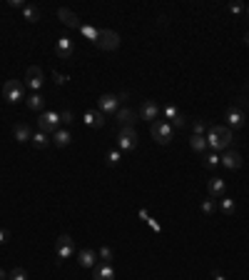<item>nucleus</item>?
<instances>
[{
  "label": "nucleus",
  "mask_w": 249,
  "mask_h": 280,
  "mask_svg": "<svg viewBox=\"0 0 249 280\" xmlns=\"http://www.w3.org/2000/svg\"><path fill=\"white\" fill-rule=\"evenodd\" d=\"M207 145H209V150H214V153H224V150L232 145V130H229L227 125H212V128L207 130Z\"/></svg>",
  "instance_id": "nucleus-1"
},
{
  "label": "nucleus",
  "mask_w": 249,
  "mask_h": 280,
  "mask_svg": "<svg viewBox=\"0 0 249 280\" xmlns=\"http://www.w3.org/2000/svg\"><path fill=\"white\" fill-rule=\"evenodd\" d=\"M3 98L8 100V103H20V100H25V85L20 83V80H5V85H3Z\"/></svg>",
  "instance_id": "nucleus-2"
},
{
  "label": "nucleus",
  "mask_w": 249,
  "mask_h": 280,
  "mask_svg": "<svg viewBox=\"0 0 249 280\" xmlns=\"http://www.w3.org/2000/svg\"><path fill=\"white\" fill-rule=\"evenodd\" d=\"M38 128H40L43 133H58V130H60V113H55V110H45V113H40V118H38Z\"/></svg>",
  "instance_id": "nucleus-3"
},
{
  "label": "nucleus",
  "mask_w": 249,
  "mask_h": 280,
  "mask_svg": "<svg viewBox=\"0 0 249 280\" xmlns=\"http://www.w3.org/2000/svg\"><path fill=\"white\" fill-rule=\"evenodd\" d=\"M172 135H175V128H172L167 120H155V123H152V138L157 140L160 145L172 143Z\"/></svg>",
  "instance_id": "nucleus-4"
},
{
  "label": "nucleus",
  "mask_w": 249,
  "mask_h": 280,
  "mask_svg": "<svg viewBox=\"0 0 249 280\" xmlns=\"http://www.w3.org/2000/svg\"><path fill=\"white\" fill-rule=\"evenodd\" d=\"M117 148L122 153H130V150L137 148V133H135V128H120V133H117Z\"/></svg>",
  "instance_id": "nucleus-5"
},
{
  "label": "nucleus",
  "mask_w": 249,
  "mask_h": 280,
  "mask_svg": "<svg viewBox=\"0 0 249 280\" xmlns=\"http://www.w3.org/2000/svg\"><path fill=\"white\" fill-rule=\"evenodd\" d=\"M224 120H227V128L232 130V128H244V123H247V118H244V110L239 108V105H232V108H227V115H224Z\"/></svg>",
  "instance_id": "nucleus-6"
},
{
  "label": "nucleus",
  "mask_w": 249,
  "mask_h": 280,
  "mask_svg": "<svg viewBox=\"0 0 249 280\" xmlns=\"http://www.w3.org/2000/svg\"><path fill=\"white\" fill-rule=\"evenodd\" d=\"M43 83H45L43 70L38 68V65H30V68H28V73H25V88H30L33 93H38V90L43 88Z\"/></svg>",
  "instance_id": "nucleus-7"
},
{
  "label": "nucleus",
  "mask_w": 249,
  "mask_h": 280,
  "mask_svg": "<svg viewBox=\"0 0 249 280\" xmlns=\"http://www.w3.org/2000/svg\"><path fill=\"white\" fill-rule=\"evenodd\" d=\"M95 45L102 48V50H117V48H120V35H117L115 30H102V33H100V40H97Z\"/></svg>",
  "instance_id": "nucleus-8"
},
{
  "label": "nucleus",
  "mask_w": 249,
  "mask_h": 280,
  "mask_svg": "<svg viewBox=\"0 0 249 280\" xmlns=\"http://www.w3.org/2000/svg\"><path fill=\"white\" fill-rule=\"evenodd\" d=\"M242 163H244V158H242L237 150H224V153L219 155V165H224L227 170H239Z\"/></svg>",
  "instance_id": "nucleus-9"
},
{
  "label": "nucleus",
  "mask_w": 249,
  "mask_h": 280,
  "mask_svg": "<svg viewBox=\"0 0 249 280\" xmlns=\"http://www.w3.org/2000/svg\"><path fill=\"white\" fill-rule=\"evenodd\" d=\"M97 110H100L102 115H115V113L120 110V98H117V95H110V93H107V95H102V98H100V108H97Z\"/></svg>",
  "instance_id": "nucleus-10"
},
{
  "label": "nucleus",
  "mask_w": 249,
  "mask_h": 280,
  "mask_svg": "<svg viewBox=\"0 0 249 280\" xmlns=\"http://www.w3.org/2000/svg\"><path fill=\"white\" fill-rule=\"evenodd\" d=\"M55 253H58V260H67V258L75 253V240H72L70 235H60V238H58Z\"/></svg>",
  "instance_id": "nucleus-11"
},
{
  "label": "nucleus",
  "mask_w": 249,
  "mask_h": 280,
  "mask_svg": "<svg viewBox=\"0 0 249 280\" xmlns=\"http://www.w3.org/2000/svg\"><path fill=\"white\" fill-rule=\"evenodd\" d=\"M160 113H162V108H160L155 100H145L142 108H140V115H142V120H147V123H155V120L160 118Z\"/></svg>",
  "instance_id": "nucleus-12"
},
{
  "label": "nucleus",
  "mask_w": 249,
  "mask_h": 280,
  "mask_svg": "<svg viewBox=\"0 0 249 280\" xmlns=\"http://www.w3.org/2000/svg\"><path fill=\"white\" fill-rule=\"evenodd\" d=\"M55 53H58V58H60V60H70V58H72V53H75V45H72V40H70L67 35L58 40V45H55Z\"/></svg>",
  "instance_id": "nucleus-13"
},
{
  "label": "nucleus",
  "mask_w": 249,
  "mask_h": 280,
  "mask_svg": "<svg viewBox=\"0 0 249 280\" xmlns=\"http://www.w3.org/2000/svg\"><path fill=\"white\" fill-rule=\"evenodd\" d=\"M92 280H115V268L112 263H100L92 268Z\"/></svg>",
  "instance_id": "nucleus-14"
},
{
  "label": "nucleus",
  "mask_w": 249,
  "mask_h": 280,
  "mask_svg": "<svg viewBox=\"0 0 249 280\" xmlns=\"http://www.w3.org/2000/svg\"><path fill=\"white\" fill-rule=\"evenodd\" d=\"M224 190H227V183L222 180V178H212L209 183H207V193H209V198H224Z\"/></svg>",
  "instance_id": "nucleus-15"
},
{
  "label": "nucleus",
  "mask_w": 249,
  "mask_h": 280,
  "mask_svg": "<svg viewBox=\"0 0 249 280\" xmlns=\"http://www.w3.org/2000/svg\"><path fill=\"white\" fill-rule=\"evenodd\" d=\"M58 18H60L67 28H77V30H80V25H82V23H80V18H77L72 10H67V8H60V10H58Z\"/></svg>",
  "instance_id": "nucleus-16"
},
{
  "label": "nucleus",
  "mask_w": 249,
  "mask_h": 280,
  "mask_svg": "<svg viewBox=\"0 0 249 280\" xmlns=\"http://www.w3.org/2000/svg\"><path fill=\"white\" fill-rule=\"evenodd\" d=\"M115 118H117L120 128H132V125H135V113H132L130 108H120V110L115 113Z\"/></svg>",
  "instance_id": "nucleus-17"
},
{
  "label": "nucleus",
  "mask_w": 249,
  "mask_h": 280,
  "mask_svg": "<svg viewBox=\"0 0 249 280\" xmlns=\"http://www.w3.org/2000/svg\"><path fill=\"white\" fill-rule=\"evenodd\" d=\"M85 123L90 128H102L105 125V115L100 110H85Z\"/></svg>",
  "instance_id": "nucleus-18"
},
{
  "label": "nucleus",
  "mask_w": 249,
  "mask_h": 280,
  "mask_svg": "<svg viewBox=\"0 0 249 280\" xmlns=\"http://www.w3.org/2000/svg\"><path fill=\"white\" fill-rule=\"evenodd\" d=\"M13 133H15V140H18V143H28V140H33V130H30L28 123H18Z\"/></svg>",
  "instance_id": "nucleus-19"
},
{
  "label": "nucleus",
  "mask_w": 249,
  "mask_h": 280,
  "mask_svg": "<svg viewBox=\"0 0 249 280\" xmlns=\"http://www.w3.org/2000/svg\"><path fill=\"white\" fill-rule=\"evenodd\" d=\"M77 263H80V268H95V250H90V248L80 250Z\"/></svg>",
  "instance_id": "nucleus-20"
},
{
  "label": "nucleus",
  "mask_w": 249,
  "mask_h": 280,
  "mask_svg": "<svg viewBox=\"0 0 249 280\" xmlns=\"http://www.w3.org/2000/svg\"><path fill=\"white\" fill-rule=\"evenodd\" d=\"M80 33H82V38L85 40H92V43H97L100 40V28H95V25H80Z\"/></svg>",
  "instance_id": "nucleus-21"
},
{
  "label": "nucleus",
  "mask_w": 249,
  "mask_h": 280,
  "mask_svg": "<svg viewBox=\"0 0 249 280\" xmlns=\"http://www.w3.org/2000/svg\"><path fill=\"white\" fill-rule=\"evenodd\" d=\"M189 145H192L194 153H202V155L209 150V145H207V138H204V135H192V138H189Z\"/></svg>",
  "instance_id": "nucleus-22"
},
{
  "label": "nucleus",
  "mask_w": 249,
  "mask_h": 280,
  "mask_svg": "<svg viewBox=\"0 0 249 280\" xmlns=\"http://www.w3.org/2000/svg\"><path fill=\"white\" fill-rule=\"evenodd\" d=\"M40 15H43V13H40L38 5H25V8H23V18H25L28 23H38Z\"/></svg>",
  "instance_id": "nucleus-23"
},
{
  "label": "nucleus",
  "mask_w": 249,
  "mask_h": 280,
  "mask_svg": "<svg viewBox=\"0 0 249 280\" xmlns=\"http://www.w3.org/2000/svg\"><path fill=\"white\" fill-rule=\"evenodd\" d=\"M25 105H28L30 110H43V108H45V100H43L40 93H33V95L25 98Z\"/></svg>",
  "instance_id": "nucleus-24"
},
{
  "label": "nucleus",
  "mask_w": 249,
  "mask_h": 280,
  "mask_svg": "<svg viewBox=\"0 0 249 280\" xmlns=\"http://www.w3.org/2000/svg\"><path fill=\"white\" fill-rule=\"evenodd\" d=\"M217 208L222 210L224 215H234V210H237V203H234L232 198H227V195H224V198H219V203H217Z\"/></svg>",
  "instance_id": "nucleus-25"
},
{
  "label": "nucleus",
  "mask_w": 249,
  "mask_h": 280,
  "mask_svg": "<svg viewBox=\"0 0 249 280\" xmlns=\"http://www.w3.org/2000/svg\"><path fill=\"white\" fill-rule=\"evenodd\" d=\"M120 160H122V150H120V148L107 150V155H105V163H107V165H117Z\"/></svg>",
  "instance_id": "nucleus-26"
},
{
  "label": "nucleus",
  "mask_w": 249,
  "mask_h": 280,
  "mask_svg": "<svg viewBox=\"0 0 249 280\" xmlns=\"http://www.w3.org/2000/svg\"><path fill=\"white\" fill-rule=\"evenodd\" d=\"M219 165V153H214V150H207L204 153V168H217Z\"/></svg>",
  "instance_id": "nucleus-27"
},
{
  "label": "nucleus",
  "mask_w": 249,
  "mask_h": 280,
  "mask_svg": "<svg viewBox=\"0 0 249 280\" xmlns=\"http://www.w3.org/2000/svg\"><path fill=\"white\" fill-rule=\"evenodd\" d=\"M70 140H72V138H70V133H67V130H58V133H53V143H55V145H60V148H65Z\"/></svg>",
  "instance_id": "nucleus-28"
},
{
  "label": "nucleus",
  "mask_w": 249,
  "mask_h": 280,
  "mask_svg": "<svg viewBox=\"0 0 249 280\" xmlns=\"http://www.w3.org/2000/svg\"><path fill=\"white\" fill-rule=\"evenodd\" d=\"M35 148H45L50 140H48V133H43V130H38V133H33V140H30Z\"/></svg>",
  "instance_id": "nucleus-29"
},
{
  "label": "nucleus",
  "mask_w": 249,
  "mask_h": 280,
  "mask_svg": "<svg viewBox=\"0 0 249 280\" xmlns=\"http://www.w3.org/2000/svg\"><path fill=\"white\" fill-rule=\"evenodd\" d=\"M162 115H165V120H175V118L180 115V108H177V105H165V108H162Z\"/></svg>",
  "instance_id": "nucleus-30"
},
{
  "label": "nucleus",
  "mask_w": 249,
  "mask_h": 280,
  "mask_svg": "<svg viewBox=\"0 0 249 280\" xmlns=\"http://www.w3.org/2000/svg\"><path fill=\"white\" fill-rule=\"evenodd\" d=\"M214 210H217V200H214V198H207V200H202V213H204V215H212Z\"/></svg>",
  "instance_id": "nucleus-31"
},
{
  "label": "nucleus",
  "mask_w": 249,
  "mask_h": 280,
  "mask_svg": "<svg viewBox=\"0 0 249 280\" xmlns=\"http://www.w3.org/2000/svg\"><path fill=\"white\" fill-rule=\"evenodd\" d=\"M192 130H194L192 135H204L209 128H207V123H204V120H194V123H192Z\"/></svg>",
  "instance_id": "nucleus-32"
},
{
  "label": "nucleus",
  "mask_w": 249,
  "mask_h": 280,
  "mask_svg": "<svg viewBox=\"0 0 249 280\" xmlns=\"http://www.w3.org/2000/svg\"><path fill=\"white\" fill-rule=\"evenodd\" d=\"M8 280H28V275H25L23 268H13V270L8 273Z\"/></svg>",
  "instance_id": "nucleus-33"
},
{
  "label": "nucleus",
  "mask_w": 249,
  "mask_h": 280,
  "mask_svg": "<svg viewBox=\"0 0 249 280\" xmlns=\"http://www.w3.org/2000/svg\"><path fill=\"white\" fill-rule=\"evenodd\" d=\"M100 258H102V263H112V248L102 245V248H100Z\"/></svg>",
  "instance_id": "nucleus-34"
},
{
  "label": "nucleus",
  "mask_w": 249,
  "mask_h": 280,
  "mask_svg": "<svg viewBox=\"0 0 249 280\" xmlns=\"http://www.w3.org/2000/svg\"><path fill=\"white\" fill-rule=\"evenodd\" d=\"M185 115H182V113H180V115H177V118H175V120H172V123H170V125H172V128H175V130H182V128H185Z\"/></svg>",
  "instance_id": "nucleus-35"
},
{
  "label": "nucleus",
  "mask_w": 249,
  "mask_h": 280,
  "mask_svg": "<svg viewBox=\"0 0 249 280\" xmlns=\"http://www.w3.org/2000/svg\"><path fill=\"white\" fill-rule=\"evenodd\" d=\"M60 123H65V125H67V123H72V110H62V113H60Z\"/></svg>",
  "instance_id": "nucleus-36"
},
{
  "label": "nucleus",
  "mask_w": 249,
  "mask_h": 280,
  "mask_svg": "<svg viewBox=\"0 0 249 280\" xmlns=\"http://www.w3.org/2000/svg\"><path fill=\"white\" fill-rule=\"evenodd\" d=\"M53 78H55V83H58V85L67 83V75H62V73H58V70H53Z\"/></svg>",
  "instance_id": "nucleus-37"
},
{
  "label": "nucleus",
  "mask_w": 249,
  "mask_h": 280,
  "mask_svg": "<svg viewBox=\"0 0 249 280\" xmlns=\"http://www.w3.org/2000/svg\"><path fill=\"white\" fill-rule=\"evenodd\" d=\"M229 13H232V15H239V13H244V5H239V3H237V5H229Z\"/></svg>",
  "instance_id": "nucleus-38"
},
{
  "label": "nucleus",
  "mask_w": 249,
  "mask_h": 280,
  "mask_svg": "<svg viewBox=\"0 0 249 280\" xmlns=\"http://www.w3.org/2000/svg\"><path fill=\"white\" fill-rule=\"evenodd\" d=\"M8 238H10V233H8V230H3V228H0V243H8Z\"/></svg>",
  "instance_id": "nucleus-39"
},
{
  "label": "nucleus",
  "mask_w": 249,
  "mask_h": 280,
  "mask_svg": "<svg viewBox=\"0 0 249 280\" xmlns=\"http://www.w3.org/2000/svg\"><path fill=\"white\" fill-rule=\"evenodd\" d=\"M0 280H8V273H5L3 268H0Z\"/></svg>",
  "instance_id": "nucleus-40"
},
{
  "label": "nucleus",
  "mask_w": 249,
  "mask_h": 280,
  "mask_svg": "<svg viewBox=\"0 0 249 280\" xmlns=\"http://www.w3.org/2000/svg\"><path fill=\"white\" fill-rule=\"evenodd\" d=\"M214 280H227L224 275H219V273H214Z\"/></svg>",
  "instance_id": "nucleus-41"
},
{
  "label": "nucleus",
  "mask_w": 249,
  "mask_h": 280,
  "mask_svg": "<svg viewBox=\"0 0 249 280\" xmlns=\"http://www.w3.org/2000/svg\"><path fill=\"white\" fill-rule=\"evenodd\" d=\"M244 43H247V45H249V33H247V35H244Z\"/></svg>",
  "instance_id": "nucleus-42"
},
{
  "label": "nucleus",
  "mask_w": 249,
  "mask_h": 280,
  "mask_svg": "<svg viewBox=\"0 0 249 280\" xmlns=\"http://www.w3.org/2000/svg\"><path fill=\"white\" fill-rule=\"evenodd\" d=\"M247 18H249V5H247Z\"/></svg>",
  "instance_id": "nucleus-43"
}]
</instances>
